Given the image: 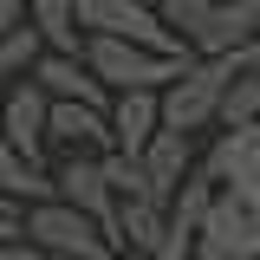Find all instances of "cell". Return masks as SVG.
I'll use <instances>...</instances> for the list:
<instances>
[{"mask_svg":"<svg viewBox=\"0 0 260 260\" xmlns=\"http://www.w3.org/2000/svg\"><path fill=\"white\" fill-rule=\"evenodd\" d=\"M156 13L189 59H241L247 46H260L254 0H156Z\"/></svg>","mask_w":260,"mask_h":260,"instance_id":"obj_1","label":"cell"},{"mask_svg":"<svg viewBox=\"0 0 260 260\" xmlns=\"http://www.w3.org/2000/svg\"><path fill=\"white\" fill-rule=\"evenodd\" d=\"M228 78H234V59H189L182 78L162 91V130L176 137H215L221 130V98H228Z\"/></svg>","mask_w":260,"mask_h":260,"instance_id":"obj_2","label":"cell"},{"mask_svg":"<svg viewBox=\"0 0 260 260\" xmlns=\"http://www.w3.org/2000/svg\"><path fill=\"white\" fill-rule=\"evenodd\" d=\"M78 7V32L85 39H117L137 52H156V59H189L182 39L162 26L156 0H72Z\"/></svg>","mask_w":260,"mask_h":260,"instance_id":"obj_3","label":"cell"},{"mask_svg":"<svg viewBox=\"0 0 260 260\" xmlns=\"http://www.w3.org/2000/svg\"><path fill=\"white\" fill-rule=\"evenodd\" d=\"M20 241H26L32 254H46V260H117V247H111L78 208H65L59 195L20 215Z\"/></svg>","mask_w":260,"mask_h":260,"instance_id":"obj_4","label":"cell"},{"mask_svg":"<svg viewBox=\"0 0 260 260\" xmlns=\"http://www.w3.org/2000/svg\"><path fill=\"white\" fill-rule=\"evenodd\" d=\"M182 65L189 59H156V52H137V46H117V39H85V72L111 98H124V91H156L162 98L182 78Z\"/></svg>","mask_w":260,"mask_h":260,"instance_id":"obj_5","label":"cell"},{"mask_svg":"<svg viewBox=\"0 0 260 260\" xmlns=\"http://www.w3.org/2000/svg\"><path fill=\"white\" fill-rule=\"evenodd\" d=\"M52 195H59L65 208H78V215L117 247V182H111V156H59Z\"/></svg>","mask_w":260,"mask_h":260,"instance_id":"obj_6","label":"cell"},{"mask_svg":"<svg viewBox=\"0 0 260 260\" xmlns=\"http://www.w3.org/2000/svg\"><path fill=\"white\" fill-rule=\"evenodd\" d=\"M195 260H260V202L254 195H215L208 202Z\"/></svg>","mask_w":260,"mask_h":260,"instance_id":"obj_7","label":"cell"},{"mask_svg":"<svg viewBox=\"0 0 260 260\" xmlns=\"http://www.w3.org/2000/svg\"><path fill=\"white\" fill-rule=\"evenodd\" d=\"M202 182L215 195H254L260 202V124L215 130L202 143Z\"/></svg>","mask_w":260,"mask_h":260,"instance_id":"obj_8","label":"cell"},{"mask_svg":"<svg viewBox=\"0 0 260 260\" xmlns=\"http://www.w3.org/2000/svg\"><path fill=\"white\" fill-rule=\"evenodd\" d=\"M130 169H137V189H130V195H150V202H162V208H169V202H176V195L202 176V143L176 137V130H156V143L130 162Z\"/></svg>","mask_w":260,"mask_h":260,"instance_id":"obj_9","label":"cell"},{"mask_svg":"<svg viewBox=\"0 0 260 260\" xmlns=\"http://www.w3.org/2000/svg\"><path fill=\"white\" fill-rule=\"evenodd\" d=\"M46 124H52V104H46V91L39 85H13V91H0V137L20 150V156L32 162V169H46Z\"/></svg>","mask_w":260,"mask_h":260,"instance_id":"obj_10","label":"cell"},{"mask_svg":"<svg viewBox=\"0 0 260 260\" xmlns=\"http://www.w3.org/2000/svg\"><path fill=\"white\" fill-rule=\"evenodd\" d=\"M104 117H111V156L137 162L156 143V130H162V98L156 91H124V98H111Z\"/></svg>","mask_w":260,"mask_h":260,"instance_id":"obj_11","label":"cell"},{"mask_svg":"<svg viewBox=\"0 0 260 260\" xmlns=\"http://www.w3.org/2000/svg\"><path fill=\"white\" fill-rule=\"evenodd\" d=\"M117 254L169 260V208L150 195H117Z\"/></svg>","mask_w":260,"mask_h":260,"instance_id":"obj_12","label":"cell"},{"mask_svg":"<svg viewBox=\"0 0 260 260\" xmlns=\"http://www.w3.org/2000/svg\"><path fill=\"white\" fill-rule=\"evenodd\" d=\"M32 85L46 91V104H91V111H111V91L85 72V59H52V52H46L39 72H32Z\"/></svg>","mask_w":260,"mask_h":260,"instance_id":"obj_13","label":"cell"},{"mask_svg":"<svg viewBox=\"0 0 260 260\" xmlns=\"http://www.w3.org/2000/svg\"><path fill=\"white\" fill-rule=\"evenodd\" d=\"M26 26L52 59H85V32H78V7L72 0H26Z\"/></svg>","mask_w":260,"mask_h":260,"instance_id":"obj_14","label":"cell"},{"mask_svg":"<svg viewBox=\"0 0 260 260\" xmlns=\"http://www.w3.org/2000/svg\"><path fill=\"white\" fill-rule=\"evenodd\" d=\"M0 202L13 208V215H26L39 202H52V169H32L7 137H0Z\"/></svg>","mask_w":260,"mask_h":260,"instance_id":"obj_15","label":"cell"},{"mask_svg":"<svg viewBox=\"0 0 260 260\" xmlns=\"http://www.w3.org/2000/svg\"><path fill=\"white\" fill-rule=\"evenodd\" d=\"M247 124H260V46L234 59V78L221 98V130H247Z\"/></svg>","mask_w":260,"mask_h":260,"instance_id":"obj_16","label":"cell"},{"mask_svg":"<svg viewBox=\"0 0 260 260\" xmlns=\"http://www.w3.org/2000/svg\"><path fill=\"white\" fill-rule=\"evenodd\" d=\"M20 26H26V0H0V46H7Z\"/></svg>","mask_w":260,"mask_h":260,"instance_id":"obj_17","label":"cell"},{"mask_svg":"<svg viewBox=\"0 0 260 260\" xmlns=\"http://www.w3.org/2000/svg\"><path fill=\"white\" fill-rule=\"evenodd\" d=\"M7 241H20V221H13V215H0V247H7Z\"/></svg>","mask_w":260,"mask_h":260,"instance_id":"obj_18","label":"cell"},{"mask_svg":"<svg viewBox=\"0 0 260 260\" xmlns=\"http://www.w3.org/2000/svg\"><path fill=\"white\" fill-rule=\"evenodd\" d=\"M254 39H260V0H254Z\"/></svg>","mask_w":260,"mask_h":260,"instance_id":"obj_19","label":"cell"},{"mask_svg":"<svg viewBox=\"0 0 260 260\" xmlns=\"http://www.w3.org/2000/svg\"><path fill=\"white\" fill-rule=\"evenodd\" d=\"M0 215H13V208H7V202H0ZM13 221H20V215H13Z\"/></svg>","mask_w":260,"mask_h":260,"instance_id":"obj_20","label":"cell"},{"mask_svg":"<svg viewBox=\"0 0 260 260\" xmlns=\"http://www.w3.org/2000/svg\"><path fill=\"white\" fill-rule=\"evenodd\" d=\"M117 260H143V254H117Z\"/></svg>","mask_w":260,"mask_h":260,"instance_id":"obj_21","label":"cell"},{"mask_svg":"<svg viewBox=\"0 0 260 260\" xmlns=\"http://www.w3.org/2000/svg\"><path fill=\"white\" fill-rule=\"evenodd\" d=\"M189 260H195V254H189Z\"/></svg>","mask_w":260,"mask_h":260,"instance_id":"obj_22","label":"cell"}]
</instances>
